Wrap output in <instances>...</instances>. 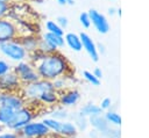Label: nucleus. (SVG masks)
<instances>
[{
    "mask_svg": "<svg viewBox=\"0 0 149 138\" xmlns=\"http://www.w3.org/2000/svg\"><path fill=\"white\" fill-rule=\"evenodd\" d=\"M33 66L37 72L40 79H44L48 81H54L55 79L63 75L74 74V70L70 61L65 58L64 55L58 51L45 55L42 60Z\"/></svg>",
    "mask_w": 149,
    "mask_h": 138,
    "instance_id": "obj_1",
    "label": "nucleus"
},
{
    "mask_svg": "<svg viewBox=\"0 0 149 138\" xmlns=\"http://www.w3.org/2000/svg\"><path fill=\"white\" fill-rule=\"evenodd\" d=\"M52 82L44 80V79H38L35 82L23 85L20 93L26 100V102H38V99L41 95L45 92L52 90Z\"/></svg>",
    "mask_w": 149,
    "mask_h": 138,
    "instance_id": "obj_2",
    "label": "nucleus"
},
{
    "mask_svg": "<svg viewBox=\"0 0 149 138\" xmlns=\"http://www.w3.org/2000/svg\"><path fill=\"white\" fill-rule=\"evenodd\" d=\"M36 116H37V114H36L35 108L31 107L30 104L26 103L24 107L15 110L12 121L6 125V129L10 130V131L19 132L24 125H27L28 123L35 121Z\"/></svg>",
    "mask_w": 149,
    "mask_h": 138,
    "instance_id": "obj_3",
    "label": "nucleus"
},
{
    "mask_svg": "<svg viewBox=\"0 0 149 138\" xmlns=\"http://www.w3.org/2000/svg\"><path fill=\"white\" fill-rule=\"evenodd\" d=\"M21 138H51L49 129L42 123V121H33L24 125L19 132Z\"/></svg>",
    "mask_w": 149,
    "mask_h": 138,
    "instance_id": "obj_4",
    "label": "nucleus"
},
{
    "mask_svg": "<svg viewBox=\"0 0 149 138\" xmlns=\"http://www.w3.org/2000/svg\"><path fill=\"white\" fill-rule=\"evenodd\" d=\"M0 51L3 56H6L10 60H14L17 63L23 61L26 59V57L28 56L27 51L23 49V46L16 39L0 43Z\"/></svg>",
    "mask_w": 149,
    "mask_h": 138,
    "instance_id": "obj_5",
    "label": "nucleus"
},
{
    "mask_svg": "<svg viewBox=\"0 0 149 138\" xmlns=\"http://www.w3.org/2000/svg\"><path fill=\"white\" fill-rule=\"evenodd\" d=\"M20 36L22 35H20L17 26L12 20L7 17L0 19V43L16 39Z\"/></svg>",
    "mask_w": 149,
    "mask_h": 138,
    "instance_id": "obj_6",
    "label": "nucleus"
},
{
    "mask_svg": "<svg viewBox=\"0 0 149 138\" xmlns=\"http://www.w3.org/2000/svg\"><path fill=\"white\" fill-rule=\"evenodd\" d=\"M0 106L8 107L13 110H17L26 106V100L20 92H1Z\"/></svg>",
    "mask_w": 149,
    "mask_h": 138,
    "instance_id": "obj_7",
    "label": "nucleus"
},
{
    "mask_svg": "<svg viewBox=\"0 0 149 138\" xmlns=\"http://www.w3.org/2000/svg\"><path fill=\"white\" fill-rule=\"evenodd\" d=\"M22 85L17 75L10 71L0 77V93L1 92H20Z\"/></svg>",
    "mask_w": 149,
    "mask_h": 138,
    "instance_id": "obj_8",
    "label": "nucleus"
},
{
    "mask_svg": "<svg viewBox=\"0 0 149 138\" xmlns=\"http://www.w3.org/2000/svg\"><path fill=\"white\" fill-rule=\"evenodd\" d=\"M87 13H88V16L91 20V24L94 26L97 31L102 35L107 34L109 30V23H108L107 17L104 14H101L100 12H98L97 9H90Z\"/></svg>",
    "mask_w": 149,
    "mask_h": 138,
    "instance_id": "obj_9",
    "label": "nucleus"
},
{
    "mask_svg": "<svg viewBox=\"0 0 149 138\" xmlns=\"http://www.w3.org/2000/svg\"><path fill=\"white\" fill-rule=\"evenodd\" d=\"M79 100H80V93L74 88H69L59 93L58 104L64 108H69L76 106L79 102Z\"/></svg>",
    "mask_w": 149,
    "mask_h": 138,
    "instance_id": "obj_10",
    "label": "nucleus"
},
{
    "mask_svg": "<svg viewBox=\"0 0 149 138\" xmlns=\"http://www.w3.org/2000/svg\"><path fill=\"white\" fill-rule=\"evenodd\" d=\"M79 38H80L83 49L86 51V53L90 56V58L93 61H98L99 60V53L97 51V44L94 43V41L86 32H80Z\"/></svg>",
    "mask_w": 149,
    "mask_h": 138,
    "instance_id": "obj_11",
    "label": "nucleus"
},
{
    "mask_svg": "<svg viewBox=\"0 0 149 138\" xmlns=\"http://www.w3.org/2000/svg\"><path fill=\"white\" fill-rule=\"evenodd\" d=\"M40 37L34 35V34H28V35H23L20 36L19 38H16V41L23 46V49L27 51V53L34 51L37 49L38 46V42H40Z\"/></svg>",
    "mask_w": 149,
    "mask_h": 138,
    "instance_id": "obj_12",
    "label": "nucleus"
},
{
    "mask_svg": "<svg viewBox=\"0 0 149 138\" xmlns=\"http://www.w3.org/2000/svg\"><path fill=\"white\" fill-rule=\"evenodd\" d=\"M58 101H59V93L56 92L55 89L43 93L41 97L38 99V102L42 106H44L45 108H50V109L58 106Z\"/></svg>",
    "mask_w": 149,
    "mask_h": 138,
    "instance_id": "obj_13",
    "label": "nucleus"
},
{
    "mask_svg": "<svg viewBox=\"0 0 149 138\" xmlns=\"http://www.w3.org/2000/svg\"><path fill=\"white\" fill-rule=\"evenodd\" d=\"M78 129L76 128V125L70 121H63L62 125H61V130L58 132V137L61 138H76L78 135Z\"/></svg>",
    "mask_w": 149,
    "mask_h": 138,
    "instance_id": "obj_14",
    "label": "nucleus"
},
{
    "mask_svg": "<svg viewBox=\"0 0 149 138\" xmlns=\"http://www.w3.org/2000/svg\"><path fill=\"white\" fill-rule=\"evenodd\" d=\"M88 125L92 126L93 130L98 131L100 135L104 133L111 125L107 123V121L104 117V114L101 115H97V116H92L88 118Z\"/></svg>",
    "mask_w": 149,
    "mask_h": 138,
    "instance_id": "obj_15",
    "label": "nucleus"
},
{
    "mask_svg": "<svg viewBox=\"0 0 149 138\" xmlns=\"http://www.w3.org/2000/svg\"><path fill=\"white\" fill-rule=\"evenodd\" d=\"M74 79V75H63V77H59L57 79H55L52 82V87L56 92L61 93L65 89H69L71 88V82L73 81Z\"/></svg>",
    "mask_w": 149,
    "mask_h": 138,
    "instance_id": "obj_16",
    "label": "nucleus"
},
{
    "mask_svg": "<svg viewBox=\"0 0 149 138\" xmlns=\"http://www.w3.org/2000/svg\"><path fill=\"white\" fill-rule=\"evenodd\" d=\"M42 38L48 42L50 45H52L54 48H56L57 50L63 48L65 45V41H64V36H61V35H56V34H51V32H48L45 31L42 36Z\"/></svg>",
    "mask_w": 149,
    "mask_h": 138,
    "instance_id": "obj_17",
    "label": "nucleus"
},
{
    "mask_svg": "<svg viewBox=\"0 0 149 138\" xmlns=\"http://www.w3.org/2000/svg\"><path fill=\"white\" fill-rule=\"evenodd\" d=\"M64 41H65V44L73 51H81L83 46H81V42H80V38H79V35L74 34V32H68L65 34L64 36Z\"/></svg>",
    "mask_w": 149,
    "mask_h": 138,
    "instance_id": "obj_18",
    "label": "nucleus"
},
{
    "mask_svg": "<svg viewBox=\"0 0 149 138\" xmlns=\"http://www.w3.org/2000/svg\"><path fill=\"white\" fill-rule=\"evenodd\" d=\"M79 112L83 114L84 116H86L87 118L92 117V116H97V115H101L104 111L100 109L99 104H94L93 102H88L86 104H84L80 109Z\"/></svg>",
    "mask_w": 149,
    "mask_h": 138,
    "instance_id": "obj_19",
    "label": "nucleus"
},
{
    "mask_svg": "<svg viewBox=\"0 0 149 138\" xmlns=\"http://www.w3.org/2000/svg\"><path fill=\"white\" fill-rule=\"evenodd\" d=\"M71 118H72L71 122L76 125V128L78 129V131H85L88 128V118L86 116H84L83 114H80L79 110L76 111L71 116Z\"/></svg>",
    "mask_w": 149,
    "mask_h": 138,
    "instance_id": "obj_20",
    "label": "nucleus"
},
{
    "mask_svg": "<svg viewBox=\"0 0 149 138\" xmlns=\"http://www.w3.org/2000/svg\"><path fill=\"white\" fill-rule=\"evenodd\" d=\"M42 123L49 129L50 133L54 136V137H58V132L61 130V125H62V122L61 121H57L52 117H44L42 119Z\"/></svg>",
    "mask_w": 149,
    "mask_h": 138,
    "instance_id": "obj_21",
    "label": "nucleus"
},
{
    "mask_svg": "<svg viewBox=\"0 0 149 138\" xmlns=\"http://www.w3.org/2000/svg\"><path fill=\"white\" fill-rule=\"evenodd\" d=\"M50 117H52V118H55L57 121L63 122V121H68L69 119L70 114H69L66 108H64V107L58 104V106H56V107L50 109Z\"/></svg>",
    "mask_w": 149,
    "mask_h": 138,
    "instance_id": "obj_22",
    "label": "nucleus"
},
{
    "mask_svg": "<svg viewBox=\"0 0 149 138\" xmlns=\"http://www.w3.org/2000/svg\"><path fill=\"white\" fill-rule=\"evenodd\" d=\"M104 117H105V119L107 121V123L111 126H114V128H120L121 126V123H122L121 116L115 110H107V111H105L104 112Z\"/></svg>",
    "mask_w": 149,
    "mask_h": 138,
    "instance_id": "obj_23",
    "label": "nucleus"
},
{
    "mask_svg": "<svg viewBox=\"0 0 149 138\" xmlns=\"http://www.w3.org/2000/svg\"><path fill=\"white\" fill-rule=\"evenodd\" d=\"M14 112H15V110H13L8 107H5V106H0V125L6 128V125L12 121Z\"/></svg>",
    "mask_w": 149,
    "mask_h": 138,
    "instance_id": "obj_24",
    "label": "nucleus"
},
{
    "mask_svg": "<svg viewBox=\"0 0 149 138\" xmlns=\"http://www.w3.org/2000/svg\"><path fill=\"white\" fill-rule=\"evenodd\" d=\"M45 29L48 32H51V34H56V35H61V36H64V30L56 23V21H52V20H48L45 22Z\"/></svg>",
    "mask_w": 149,
    "mask_h": 138,
    "instance_id": "obj_25",
    "label": "nucleus"
},
{
    "mask_svg": "<svg viewBox=\"0 0 149 138\" xmlns=\"http://www.w3.org/2000/svg\"><path fill=\"white\" fill-rule=\"evenodd\" d=\"M37 49H38V50H41V51H42L43 53H45V55H49V53H52V52L58 51L56 48H54L52 45H50V44H49L48 42H45L43 38H41V39H40Z\"/></svg>",
    "mask_w": 149,
    "mask_h": 138,
    "instance_id": "obj_26",
    "label": "nucleus"
},
{
    "mask_svg": "<svg viewBox=\"0 0 149 138\" xmlns=\"http://www.w3.org/2000/svg\"><path fill=\"white\" fill-rule=\"evenodd\" d=\"M28 57H29L30 64H31V65H35L36 63H38L40 60H42V59L45 57V53H43L41 50L36 49V50L29 52V53H28Z\"/></svg>",
    "mask_w": 149,
    "mask_h": 138,
    "instance_id": "obj_27",
    "label": "nucleus"
},
{
    "mask_svg": "<svg viewBox=\"0 0 149 138\" xmlns=\"http://www.w3.org/2000/svg\"><path fill=\"white\" fill-rule=\"evenodd\" d=\"M83 78H84L88 83H91L92 86H99V85H100V80H99L91 71H83Z\"/></svg>",
    "mask_w": 149,
    "mask_h": 138,
    "instance_id": "obj_28",
    "label": "nucleus"
},
{
    "mask_svg": "<svg viewBox=\"0 0 149 138\" xmlns=\"http://www.w3.org/2000/svg\"><path fill=\"white\" fill-rule=\"evenodd\" d=\"M79 22L84 28H90L91 27V20L88 16L87 12H83L79 14Z\"/></svg>",
    "mask_w": 149,
    "mask_h": 138,
    "instance_id": "obj_29",
    "label": "nucleus"
},
{
    "mask_svg": "<svg viewBox=\"0 0 149 138\" xmlns=\"http://www.w3.org/2000/svg\"><path fill=\"white\" fill-rule=\"evenodd\" d=\"M9 10H10V5H9V2L0 1V19L6 17V16L9 14Z\"/></svg>",
    "mask_w": 149,
    "mask_h": 138,
    "instance_id": "obj_30",
    "label": "nucleus"
},
{
    "mask_svg": "<svg viewBox=\"0 0 149 138\" xmlns=\"http://www.w3.org/2000/svg\"><path fill=\"white\" fill-rule=\"evenodd\" d=\"M100 109L102 111H107V110H111V107H112V100L109 97H104L99 104Z\"/></svg>",
    "mask_w": 149,
    "mask_h": 138,
    "instance_id": "obj_31",
    "label": "nucleus"
},
{
    "mask_svg": "<svg viewBox=\"0 0 149 138\" xmlns=\"http://www.w3.org/2000/svg\"><path fill=\"white\" fill-rule=\"evenodd\" d=\"M10 71H12V66L7 61L0 59V77L6 74V73H8V72H10Z\"/></svg>",
    "mask_w": 149,
    "mask_h": 138,
    "instance_id": "obj_32",
    "label": "nucleus"
},
{
    "mask_svg": "<svg viewBox=\"0 0 149 138\" xmlns=\"http://www.w3.org/2000/svg\"><path fill=\"white\" fill-rule=\"evenodd\" d=\"M0 138H21L20 135L15 131H10V130H5L2 132H0Z\"/></svg>",
    "mask_w": 149,
    "mask_h": 138,
    "instance_id": "obj_33",
    "label": "nucleus"
},
{
    "mask_svg": "<svg viewBox=\"0 0 149 138\" xmlns=\"http://www.w3.org/2000/svg\"><path fill=\"white\" fill-rule=\"evenodd\" d=\"M56 23L64 30L65 28H68V26H69V20H68V17L66 16H64V15H61V16H58L57 19H56Z\"/></svg>",
    "mask_w": 149,
    "mask_h": 138,
    "instance_id": "obj_34",
    "label": "nucleus"
},
{
    "mask_svg": "<svg viewBox=\"0 0 149 138\" xmlns=\"http://www.w3.org/2000/svg\"><path fill=\"white\" fill-rule=\"evenodd\" d=\"M97 51H98L99 56H100V55H105V52H106L105 45H104L102 43H98V44H97Z\"/></svg>",
    "mask_w": 149,
    "mask_h": 138,
    "instance_id": "obj_35",
    "label": "nucleus"
},
{
    "mask_svg": "<svg viewBox=\"0 0 149 138\" xmlns=\"http://www.w3.org/2000/svg\"><path fill=\"white\" fill-rule=\"evenodd\" d=\"M92 73H93V74H94L99 80L102 78V71H101V68H99V67H95V68L93 70V72H92Z\"/></svg>",
    "mask_w": 149,
    "mask_h": 138,
    "instance_id": "obj_36",
    "label": "nucleus"
},
{
    "mask_svg": "<svg viewBox=\"0 0 149 138\" xmlns=\"http://www.w3.org/2000/svg\"><path fill=\"white\" fill-rule=\"evenodd\" d=\"M88 137L90 138H101V135L98 132V131H95V130H91L90 132H88Z\"/></svg>",
    "mask_w": 149,
    "mask_h": 138,
    "instance_id": "obj_37",
    "label": "nucleus"
},
{
    "mask_svg": "<svg viewBox=\"0 0 149 138\" xmlns=\"http://www.w3.org/2000/svg\"><path fill=\"white\" fill-rule=\"evenodd\" d=\"M116 10H118V8H115V7H109L108 10H107V13H108V15L113 16V15L116 14Z\"/></svg>",
    "mask_w": 149,
    "mask_h": 138,
    "instance_id": "obj_38",
    "label": "nucleus"
},
{
    "mask_svg": "<svg viewBox=\"0 0 149 138\" xmlns=\"http://www.w3.org/2000/svg\"><path fill=\"white\" fill-rule=\"evenodd\" d=\"M57 2L59 3V5H66V0H57Z\"/></svg>",
    "mask_w": 149,
    "mask_h": 138,
    "instance_id": "obj_39",
    "label": "nucleus"
},
{
    "mask_svg": "<svg viewBox=\"0 0 149 138\" xmlns=\"http://www.w3.org/2000/svg\"><path fill=\"white\" fill-rule=\"evenodd\" d=\"M68 5H74V0H66Z\"/></svg>",
    "mask_w": 149,
    "mask_h": 138,
    "instance_id": "obj_40",
    "label": "nucleus"
},
{
    "mask_svg": "<svg viewBox=\"0 0 149 138\" xmlns=\"http://www.w3.org/2000/svg\"><path fill=\"white\" fill-rule=\"evenodd\" d=\"M0 1H3V2H9L10 0H0Z\"/></svg>",
    "mask_w": 149,
    "mask_h": 138,
    "instance_id": "obj_41",
    "label": "nucleus"
},
{
    "mask_svg": "<svg viewBox=\"0 0 149 138\" xmlns=\"http://www.w3.org/2000/svg\"><path fill=\"white\" fill-rule=\"evenodd\" d=\"M51 138H61V137H54V136H52V137H51Z\"/></svg>",
    "mask_w": 149,
    "mask_h": 138,
    "instance_id": "obj_42",
    "label": "nucleus"
},
{
    "mask_svg": "<svg viewBox=\"0 0 149 138\" xmlns=\"http://www.w3.org/2000/svg\"><path fill=\"white\" fill-rule=\"evenodd\" d=\"M112 138H121V137H112Z\"/></svg>",
    "mask_w": 149,
    "mask_h": 138,
    "instance_id": "obj_43",
    "label": "nucleus"
},
{
    "mask_svg": "<svg viewBox=\"0 0 149 138\" xmlns=\"http://www.w3.org/2000/svg\"><path fill=\"white\" fill-rule=\"evenodd\" d=\"M112 1H114V0H112Z\"/></svg>",
    "mask_w": 149,
    "mask_h": 138,
    "instance_id": "obj_44",
    "label": "nucleus"
}]
</instances>
